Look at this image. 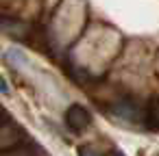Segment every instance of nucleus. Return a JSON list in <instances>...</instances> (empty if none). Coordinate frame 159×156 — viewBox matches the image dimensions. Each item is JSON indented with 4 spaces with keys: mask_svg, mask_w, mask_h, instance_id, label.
<instances>
[{
    "mask_svg": "<svg viewBox=\"0 0 159 156\" xmlns=\"http://www.w3.org/2000/svg\"><path fill=\"white\" fill-rule=\"evenodd\" d=\"M0 93H9V82L5 80L2 74H0Z\"/></svg>",
    "mask_w": 159,
    "mask_h": 156,
    "instance_id": "8",
    "label": "nucleus"
},
{
    "mask_svg": "<svg viewBox=\"0 0 159 156\" xmlns=\"http://www.w3.org/2000/svg\"><path fill=\"white\" fill-rule=\"evenodd\" d=\"M107 156H124V154H122V152H118V150H111Z\"/></svg>",
    "mask_w": 159,
    "mask_h": 156,
    "instance_id": "9",
    "label": "nucleus"
},
{
    "mask_svg": "<svg viewBox=\"0 0 159 156\" xmlns=\"http://www.w3.org/2000/svg\"><path fill=\"white\" fill-rule=\"evenodd\" d=\"M0 28H2L5 33H9L11 37H24V33H26V26L20 24V22H13V20H5L2 24H0Z\"/></svg>",
    "mask_w": 159,
    "mask_h": 156,
    "instance_id": "5",
    "label": "nucleus"
},
{
    "mask_svg": "<svg viewBox=\"0 0 159 156\" xmlns=\"http://www.w3.org/2000/svg\"><path fill=\"white\" fill-rule=\"evenodd\" d=\"M79 156H102V154L96 152V150H92V147H81L79 150Z\"/></svg>",
    "mask_w": 159,
    "mask_h": 156,
    "instance_id": "7",
    "label": "nucleus"
},
{
    "mask_svg": "<svg viewBox=\"0 0 159 156\" xmlns=\"http://www.w3.org/2000/svg\"><path fill=\"white\" fill-rule=\"evenodd\" d=\"M7 59H9V63L11 65H16V67H24L29 61H26V57H24V52H20V50H16V48H11V50H7V54H5Z\"/></svg>",
    "mask_w": 159,
    "mask_h": 156,
    "instance_id": "6",
    "label": "nucleus"
},
{
    "mask_svg": "<svg viewBox=\"0 0 159 156\" xmlns=\"http://www.w3.org/2000/svg\"><path fill=\"white\" fill-rule=\"evenodd\" d=\"M89 121H92V117H89L87 108L81 106V104H72V106L66 111V124H68V128H70L72 132L85 130V128L89 126Z\"/></svg>",
    "mask_w": 159,
    "mask_h": 156,
    "instance_id": "2",
    "label": "nucleus"
},
{
    "mask_svg": "<svg viewBox=\"0 0 159 156\" xmlns=\"http://www.w3.org/2000/svg\"><path fill=\"white\" fill-rule=\"evenodd\" d=\"M111 113L129 124H144V117H146V111H142V106L133 98H120L111 106Z\"/></svg>",
    "mask_w": 159,
    "mask_h": 156,
    "instance_id": "1",
    "label": "nucleus"
},
{
    "mask_svg": "<svg viewBox=\"0 0 159 156\" xmlns=\"http://www.w3.org/2000/svg\"><path fill=\"white\" fill-rule=\"evenodd\" d=\"M0 156H48L37 143H26V145H20V147H13L9 152H2Z\"/></svg>",
    "mask_w": 159,
    "mask_h": 156,
    "instance_id": "3",
    "label": "nucleus"
},
{
    "mask_svg": "<svg viewBox=\"0 0 159 156\" xmlns=\"http://www.w3.org/2000/svg\"><path fill=\"white\" fill-rule=\"evenodd\" d=\"M144 126H146V128H150V130H159V100L150 102V106L146 108Z\"/></svg>",
    "mask_w": 159,
    "mask_h": 156,
    "instance_id": "4",
    "label": "nucleus"
},
{
    "mask_svg": "<svg viewBox=\"0 0 159 156\" xmlns=\"http://www.w3.org/2000/svg\"><path fill=\"white\" fill-rule=\"evenodd\" d=\"M0 115H2V108H0Z\"/></svg>",
    "mask_w": 159,
    "mask_h": 156,
    "instance_id": "10",
    "label": "nucleus"
}]
</instances>
